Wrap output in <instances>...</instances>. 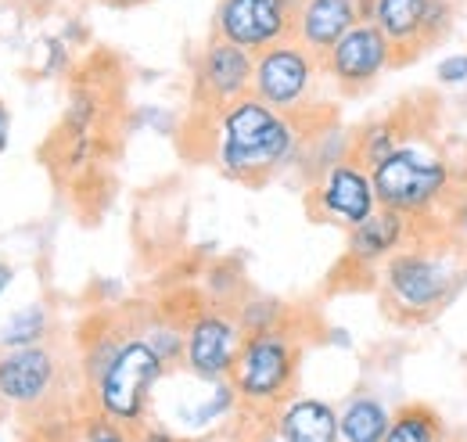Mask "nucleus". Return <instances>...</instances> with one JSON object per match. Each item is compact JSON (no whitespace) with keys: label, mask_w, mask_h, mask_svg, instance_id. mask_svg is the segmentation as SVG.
Masks as SVG:
<instances>
[{"label":"nucleus","mask_w":467,"mask_h":442,"mask_svg":"<svg viewBox=\"0 0 467 442\" xmlns=\"http://www.w3.org/2000/svg\"><path fill=\"white\" fill-rule=\"evenodd\" d=\"M306 209L309 216L331 226L352 230L367 216L378 213V195H374V180L370 169L359 166L356 159H346L327 173H320L317 180L306 184Z\"/></svg>","instance_id":"10"},{"label":"nucleus","mask_w":467,"mask_h":442,"mask_svg":"<svg viewBox=\"0 0 467 442\" xmlns=\"http://www.w3.org/2000/svg\"><path fill=\"white\" fill-rule=\"evenodd\" d=\"M266 421L281 442H338V406L320 395L295 392Z\"/></svg>","instance_id":"16"},{"label":"nucleus","mask_w":467,"mask_h":442,"mask_svg":"<svg viewBox=\"0 0 467 442\" xmlns=\"http://www.w3.org/2000/svg\"><path fill=\"white\" fill-rule=\"evenodd\" d=\"M137 338L162 360L166 371H180L183 367V321L166 317V313H148L137 321Z\"/></svg>","instance_id":"24"},{"label":"nucleus","mask_w":467,"mask_h":442,"mask_svg":"<svg viewBox=\"0 0 467 442\" xmlns=\"http://www.w3.org/2000/svg\"><path fill=\"white\" fill-rule=\"evenodd\" d=\"M55 334V317L51 306L44 299L15 310L4 324H0V349H29V345H44Z\"/></svg>","instance_id":"22"},{"label":"nucleus","mask_w":467,"mask_h":442,"mask_svg":"<svg viewBox=\"0 0 467 442\" xmlns=\"http://www.w3.org/2000/svg\"><path fill=\"white\" fill-rule=\"evenodd\" d=\"M295 7L298 0H216L213 37L248 55H259L266 47L292 40Z\"/></svg>","instance_id":"9"},{"label":"nucleus","mask_w":467,"mask_h":442,"mask_svg":"<svg viewBox=\"0 0 467 442\" xmlns=\"http://www.w3.org/2000/svg\"><path fill=\"white\" fill-rule=\"evenodd\" d=\"M11 284H15V267H11L7 259H0V295H4Z\"/></svg>","instance_id":"32"},{"label":"nucleus","mask_w":467,"mask_h":442,"mask_svg":"<svg viewBox=\"0 0 467 442\" xmlns=\"http://www.w3.org/2000/svg\"><path fill=\"white\" fill-rule=\"evenodd\" d=\"M244 332L234 317V310L223 306H194V313L183 317V367L187 374L202 382H231Z\"/></svg>","instance_id":"8"},{"label":"nucleus","mask_w":467,"mask_h":442,"mask_svg":"<svg viewBox=\"0 0 467 442\" xmlns=\"http://www.w3.org/2000/svg\"><path fill=\"white\" fill-rule=\"evenodd\" d=\"M424 7H428V0H363V22H370L407 65L428 47Z\"/></svg>","instance_id":"17"},{"label":"nucleus","mask_w":467,"mask_h":442,"mask_svg":"<svg viewBox=\"0 0 467 442\" xmlns=\"http://www.w3.org/2000/svg\"><path fill=\"white\" fill-rule=\"evenodd\" d=\"M7 141H11V109L0 101V155L7 152Z\"/></svg>","instance_id":"31"},{"label":"nucleus","mask_w":467,"mask_h":442,"mask_svg":"<svg viewBox=\"0 0 467 442\" xmlns=\"http://www.w3.org/2000/svg\"><path fill=\"white\" fill-rule=\"evenodd\" d=\"M234 317L241 324L244 334H263V332H277L285 324L295 321V310L288 302L274 299V295H244L237 306H234Z\"/></svg>","instance_id":"25"},{"label":"nucleus","mask_w":467,"mask_h":442,"mask_svg":"<svg viewBox=\"0 0 467 442\" xmlns=\"http://www.w3.org/2000/svg\"><path fill=\"white\" fill-rule=\"evenodd\" d=\"M187 378H191V385L183 388V395H173V403H166V406H151V414H159V421L183 442L223 425L227 417H237V410H241L231 382H202L194 374H187Z\"/></svg>","instance_id":"13"},{"label":"nucleus","mask_w":467,"mask_h":442,"mask_svg":"<svg viewBox=\"0 0 467 442\" xmlns=\"http://www.w3.org/2000/svg\"><path fill=\"white\" fill-rule=\"evenodd\" d=\"M320 83H324V61L306 51L298 40H285L255 55L252 98H259L281 115H292L302 126L327 119V109L320 105Z\"/></svg>","instance_id":"6"},{"label":"nucleus","mask_w":467,"mask_h":442,"mask_svg":"<svg viewBox=\"0 0 467 442\" xmlns=\"http://www.w3.org/2000/svg\"><path fill=\"white\" fill-rule=\"evenodd\" d=\"M428 223H413L403 213H392V209H381L374 216L346 230V259L342 267L346 270H359V274H378L403 245H410Z\"/></svg>","instance_id":"14"},{"label":"nucleus","mask_w":467,"mask_h":442,"mask_svg":"<svg viewBox=\"0 0 467 442\" xmlns=\"http://www.w3.org/2000/svg\"><path fill=\"white\" fill-rule=\"evenodd\" d=\"M320 61H324V79L338 94H346V98H356V94L370 90L389 68H400L403 65L400 55H396V47L370 22L352 26L349 33Z\"/></svg>","instance_id":"11"},{"label":"nucleus","mask_w":467,"mask_h":442,"mask_svg":"<svg viewBox=\"0 0 467 442\" xmlns=\"http://www.w3.org/2000/svg\"><path fill=\"white\" fill-rule=\"evenodd\" d=\"M410 130L403 126V115H381V119H370L363 126H352V159L359 166L374 169L378 163H385L407 137Z\"/></svg>","instance_id":"21"},{"label":"nucleus","mask_w":467,"mask_h":442,"mask_svg":"<svg viewBox=\"0 0 467 442\" xmlns=\"http://www.w3.org/2000/svg\"><path fill=\"white\" fill-rule=\"evenodd\" d=\"M65 363L51 342L29 345V349H0V403L29 414V417H51L58 414L61 392H65Z\"/></svg>","instance_id":"7"},{"label":"nucleus","mask_w":467,"mask_h":442,"mask_svg":"<svg viewBox=\"0 0 467 442\" xmlns=\"http://www.w3.org/2000/svg\"><path fill=\"white\" fill-rule=\"evenodd\" d=\"M446 442H464V439H450V436H446Z\"/></svg>","instance_id":"35"},{"label":"nucleus","mask_w":467,"mask_h":442,"mask_svg":"<svg viewBox=\"0 0 467 442\" xmlns=\"http://www.w3.org/2000/svg\"><path fill=\"white\" fill-rule=\"evenodd\" d=\"M302 353H306V334L295 321L277 332L244 334L231 371V385L241 410L252 417H270L288 395H295Z\"/></svg>","instance_id":"4"},{"label":"nucleus","mask_w":467,"mask_h":442,"mask_svg":"<svg viewBox=\"0 0 467 442\" xmlns=\"http://www.w3.org/2000/svg\"><path fill=\"white\" fill-rule=\"evenodd\" d=\"M252 68H255V55L234 47L220 37H209L191 65L194 109L205 115V111H216L248 98L252 94Z\"/></svg>","instance_id":"12"},{"label":"nucleus","mask_w":467,"mask_h":442,"mask_svg":"<svg viewBox=\"0 0 467 442\" xmlns=\"http://www.w3.org/2000/svg\"><path fill=\"white\" fill-rule=\"evenodd\" d=\"M359 22H363V0H298L292 40L324 58Z\"/></svg>","instance_id":"15"},{"label":"nucleus","mask_w":467,"mask_h":442,"mask_svg":"<svg viewBox=\"0 0 467 442\" xmlns=\"http://www.w3.org/2000/svg\"><path fill=\"white\" fill-rule=\"evenodd\" d=\"M244 299V270L237 263H213L205 270V302L234 310Z\"/></svg>","instance_id":"26"},{"label":"nucleus","mask_w":467,"mask_h":442,"mask_svg":"<svg viewBox=\"0 0 467 442\" xmlns=\"http://www.w3.org/2000/svg\"><path fill=\"white\" fill-rule=\"evenodd\" d=\"M202 115V111H198ZM205 155L223 176L237 184H266L270 176L295 166L306 126L281 115L259 98L205 111Z\"/></svg>","instance_id":"2"},{"label":"nucleus","mask_w":467,"mask_h":442,"mask_svg":"<svg viewBox=\"0 0 467 442\" xmlns=\"http://www.w3.org/2000/svg\"><path fill=\"white\" fill-rule=\"evenodd\" d=\"M381 209L403 213L413 223H446L450 205L464 191L467 176L457 173L450 152L428 133L410 130L403 144L370 169Z\"/></svg>","instance_id":"3"},{"label":"nucleus","mask_w":467,"mask_h":442,"mask_svg":"<svg viewBox=\"0 0 467 442\" xmlns=\"http://www.w3.org/2000/svg\"><path fill=\"white\" fill-rule=\"evenodd\" d=\"M446 421L428 403H403L392 410L385 442H446Z\"/></svg>","instance_id":"23"},{"label":"nucleus","mask_w":467,"mask_h":442,"mask_svg":"<svg viewBox=\"0 0 467 442\" xmlns=\"http://www.w3.org/2000/svg\"><path fill=\"white\" fill-rule=\"evenodd\" d=\"M7 4H18V7H33V4H40V0H7Z\"/></svg>","instance_id":"34"},{"label":"nucleus","mask_w":467,"mask_h":442,"mask_svg":"<svg viewBox=\"0 0 467 442\" xmlns=\"http://www.w3.org/2000/svg\"><path fill=\"white\" fill-rule=\"evenodd\" d=\"M446 230L467 248V184H464V191L457 195V202L450 205V213H446Z\"/></svg>","instance_id":"29"},{"label":"nucleus","mask_w":467,"mask_h":442,"mask_svg":"<svg viewBox=\"0 0 467 442\" xmlns=\"http://www.w3.org/2000/svg\"><path fill=\"white\" fill-rule=\"evenodd\" d=\"M0 406H4V403H0Z\"/></svg>","instance_id":"36"},{"label":"nucleus","mask_w":467,"mask_h":442,"mask_svg":"<svg viewBox=\"0 0 467 442\" xmlns=\"http://www.w3.org/2000/svg\"><path fill=\"white\" fill-rule=\"evenodd\" d=\"M26 442H137L133 428H122L116 421L101 417L98 410L83 406L79 414H51L33 425V436Z\"/></svg>","instance_id":"18"},{"label":"nucleus","mask_w":467,"mask_h":442,"mask_svg":"<svg viewBox=\"0 0 467 442\" xmlns=\"http://www.w3.org/2000/svg\"><path fill=\"white\" fill-rule=\"evenodd\" d=\"M464 284L467 248L446 230V223H428L378 270L385 313L407 328L435 321L464 291Z\"/></svg>","instance_id":"1"},{"label":"nucleus","mask_w":467,"mask_h":442,"mask_svg":"<svg viewBox=\"0 0 467 442\" xmlns=\"http://www.w3.org/2000/svg\"><path fill=\"white\" fill-rule=\"evenodd\" d=\"M435 79L442 87H464L467 83V51H457V55H446L435 68Z\"/></svg>","instance_id":"28"},{"label":"nucleus","mask_w":467,"mask_h":442,"mask_svg":"<svg viewBox=\"0 0 467 442\" xmlns=\"http://www.w3.org/2000/svg\"><path fill=\"white\" fill-rule=\"evenodd\" d=\"M166 374L170 371L162 367V360L130 328L101 378L87 388V406L122 428H140L144 421H151L155 392L166 382Z\"/></svg>","instance_id":"5"},{"label":"nucleus","mask_w":467,"mask_h":442,"mask_svg":"<svg viewBox=\"0 0 467 442\" xmlns=\"http://www.w3.org/2000/svg\"><path fill=\"white\" fill-rule=\"evenodd\" d=\"M346 159H352V130H346L342 122L320 119V122L306 126L295 169H302V176L309 184V180H317L320 173H327V169L346 163Z\"/></svg>","instance_id":"19"},{"label":"nucleus","mask_w":467,"mask_h":442,"mask_svg":"<svg viewBox=\"0 0 467 442\" xmlns=\"http://www.w3.org/2000/svg\"><path fill=\"white\" fill-rule=\"evenodd\" d=\"M389 425L392 406L370 388H356L338 406V442H385Z\"/></svg>","instance_id":"20"},{"label":"nucleus","mask_w":467,"mask_h":442,"mask_svg":"<svg viewBox=\"0 0 467 442\" xmlns=\"http://www.w3.org/2000/svg\"><path fill=\"white\" fill-rule=\"evenodd\" d=\"M237 442H281V439H277V432L270 428L266 417H252V414H248V425H244V432H241Z\"/></svg>","instance_id":"30"},{"label":"nucleus","mask_w":467,"mask_h":442,"mask_svg":"<svg viewBox=\"0 0 467 442\" xmlns=\"http://www.w3.org/2000/svg\"><path fill=\"white\" fill-rule=\"evenodd\" d=\"M101 4H112V7H137V4H148V0H101Z\"/></svg>","instance_id":"33"},{"label":"nucleus","mask_w":467,"mask_h":442,"mask_svg":"<svg viewBox=\"0 0 467 442\" xmlns=\"http://www.w3.org/2000/svg\"><path fill=\"white\" fill-rule=\"evenodd\" d=\"M453 22H457V0H428V7H424V40H428V47L439 44L453 29Z\"/></svg>","instance_id":"27"}]
</instances>
